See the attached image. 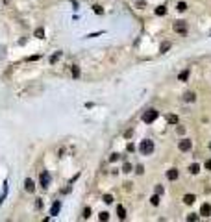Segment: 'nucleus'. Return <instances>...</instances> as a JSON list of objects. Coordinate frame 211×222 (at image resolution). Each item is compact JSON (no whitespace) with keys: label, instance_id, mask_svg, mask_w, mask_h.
Returning a JSON list of instances; mask_svg holds the SVG:
<instances>
[{"label":"nucleus","instance_id":"dca6fc26","mask_svg":"<svg viewBox=\"0 0 211 222\" xmlns=\"http://www.w3.org/2000/svg\"><path fill=\"white\" fill-rule=\"evenodd\" d=\"M150 202H152V206H158V204H159V196H158V194H154V196L150 198Z\"/></svg>","mask_w":211,"mask_h":222},{"label":"nucleus","instance_id":"39448f33","mask_svg":"<svg viewBox=\"0 0 211 222\" xmlns=\"http://www.w3.org/2000/svg\"><path fill=\"white\" fill-rule=\"evenodd\" d=\"M41 185L43 187H48L50 185V174L44 170V172H41Z\"/></svg>","mask_w":211,"mask_h":222},{"label":"nucleus","instance_id":"4468645a","mask_svg":"<svg viewBox=\"0 0 211 222\" xmlns=\"http://www.w3.org/2000/svg\"><path fill=\"white\" fill-rule=\"evenodd\" d=\"M187 78H189V70H183V72L178 74V80H180V81H185Z\"/></svg>","mask_w":211,"mask_h":222},{"label":"nucleus","instance_id":"bb28decb","mask_svg":"<svg viewBox=\"0 0 211 222\" xmlns=\"http://www.w3.org/2000/svg\"><path fill=\"white\" fill-rule=\"evenodd\" d=\"M178 133H180V135H183L185 133V128H183V126H178V130H176Z\"/></svg>","mask_w":211,"mask_h":222},{"label":"nucleus","instance_id":"2eb2a0df","mask_svg":"<svg viewBox=\"0 0 211 222\" xmlns=\"http://www.w3.org/2000/svg\"><path fill=\"white\" fill-rule=\"evenodd\" d=\"M165 13H167V9H165L163 6H161V7H155V15H159V17H163Z\"/></svg>","mask_w":211,"mask_h":222},{"label":"nucleus","instance_id":"9b49d317","mask_svg":"<svg viewBox=\"0 0 211 222\" xmlns=\"http://www.w3.org/2000/svg\"><path fill=\"white\" fill-rule=\"evenodd\" d=\"M189 170H191V174H198L200 172V165L198 163H193L191 167H189Z\"/></svg>","mask_w":211,"mask_h":222},{"label":"nucleus","instance_id":"7c9ffc66","mask_svg":"<svg viewBox=\"0 0 211 222\" xmlns=\"http://www.w3.org/2000/svg\"><path fill=\"white\" fill-rule=\"evenodd\" d=\"M155 193L161 194V193H163V187H161V185H158V187H155Z\"/></svg>","mask_w":211,"mask_h":222},{"label":"nucleus","instance_id":"2f4dec72","mask_svg":"<svg viewBox=\"0 0 211 222\" xmlns=\"http://www.w3.org/2000/svg\"><path fill=\"white\" fill-rule=\"evenodd\" d=\"M206 168H207V170H211V159L206 161Z\"/></svg>","mask_w":211,"mask_h":222},{"label":"nucleus","instance_id":"6e6552de","mask_svg":"<svg viewBox=\"0 0 211 222\" xmlns=\"http://www.w3.org/2000/svg\"><path fill=\"white\" fill-rule=\"evenodd\" d=\"M117 215H119L120 220L126 218V209H124V206H117Z\"/></svg>","mask_w":211,"mask_h":222},{"label":"nucleus","instance_id":"9d476101","mask_svg":"<svg viewBox=\"0 0 211 222\" xmlns=\"http://www.w3.org/2000/svg\"><path fill=\"white\" fill-rule=\"evenodd\" d=\"M194 200H196V198H194V194H185V196H183V202H185L187 206L194 204Z\"/></svg>","mask_w":211,"mask_h":222},{"label":"nucleus","instance_id":"393cba45","mask_svg":"<svg viewBox=\"0 0 211 222\" xmlns=\"http://www.w3.org/2000/svg\"><path fill=\"white\" fill-rule=\"evenodd\" d=\"M95 13H98V15H102V13H104V9H102V6H95Z\"/></svg>","mask_w":211,"mask_h":222},{"label":"nucleus","instance_id":"4be33fe9","mask_svg":"<svg viewBox=\"0 0 211 222\" xmlns=\"http://www.w3.org/2000/svg\"><path fill=\"white\" fill-rule=\"evenodd\" d=\"M169 48H170V43H163L159 50H161V52H167V50H169Z\"/></svg>","mask_w":211,"mask_h":222},{"label":"nucleus","instance_id":"c85d7f7f","mask_svg":"<svg viewBox=\"0 0 211 222\" xmlns=\"http://www.w3.org/2000/svg\"><path fill=\"white\" fill-rule=\"evenodd\" d=\"M143 170H144V168H143V165H139V167L135 168V172H137V174H143Z\"/></svg>","mask_w":211,"mask_h":222},{"label":"nucleus","instance_id":"7ed1b4c3","mask_svg":"<svg viewBox=\"0 0 211 222\" xmlns=\"http://www.w3.org/2000/svg\"><path fill=\"white\" fill-rule=\"evenodd\" d=\"M174 31L176 34H187V24L178 20V22H174Z\"/></svg>","mask_w":211,"mask_h":222},{"label":"nucleus","instance_id":"a878e982","mask_svg":"<svg viewBox=\"0 0 211 222\" xmlns=\"http://www.w3.org/2000/svg\"><path fill=\"white\" fill-rule=\"evenodd\" d=\"M122 170H124V172H130V170H131V165H130V163H124V167H122Z\"/></svg>","mask_w":211,"mask_h":222},{"label":"nucleus","instance_id":"473e14b6","mask_svg":"<svg viewBox=\"0 0 211 222\" xmlns=\"http://www.w3.org/2000/svg\"><path fill=\"white\" fill-rule=\"evenodd\" d=\"M209 148H211V144H209Z\"/></svg>","mask_w":211,"mask_h":222},{"label":"nucleus","instance_id":"0eeeda50","mask_svg":"<svg viewBox=\"0 0 211 222\" xmlns=\"http://www.w3.org/2000/svg\"><path fill=\"white\" fill-rule=\"evenodd\" d=\"M200 215L209 217V215H211V206H209V204H204L202 207H200Z\"/></svg>","mask_w":211,"mask_h":222},{"label":"nucleus","instance_id":"f257e3e1","mask_svg":"<svg viewBox=\"0 0 211 222\" xmlns=\"http://www.w3.org/2000/svg\"><path fill=\"white\" fill-rule=\"evenodd\" d=\"M139 152L143 154V155H150L152 152H154V141H141V144H139Z\"/></svg>","mask_w":211,"mask_h":222},{"label":"nucleus","instance_id":"412c9836","mask_svg":"<svg viewBox=\"0 0 211 222\" xmlns=\"http://www.w3.org/2000/svg\"><path fill=\"white\" fill-rule=\"evenodd\" d=\"M109 218V213H106V211H104V213H100V220H102V222H106Z\"/></svg>","mask_w":211,"mask_h":222},{"label":"nucleus","instance_id":"f03ea898","mask_svg":"<svg viewBox=\"0 0 211 222\" xmlns=\"http://www.w3.org/2000/svg\"><path fill=\"white\" fill-rule=\"evenodd\" d=\"M155 119H158V111H155V109H148L146 113L143 115V122H146V124L154 122Z\"/></svg>","mask_w":211,"mask_h":222},{"label":"nucleus","instance_id":"ddd939ff","mask_svg":"<svg viewBox=\"0 0 211 222\" xmlns=\"http://www.w3.org/2000/svg\"><path fill=\"white\" fill-rule=\"evenodd\" d=\"M183 98H185L187 102H194V100H196V94H194V93H185Z\"/></svg>","mask_w":211,"mask_h":222},{"label":"nucleus","instance_id":"a211bd4d","mask_svg":"<svg viewBox=\"0 0 211 222\" xmlns=\"http://www.w3.org/2000/svg\"><path fill=\"white\" fill-rule=\"evenodd\" d=\"M167 119H169V122H170V124H178V117H176V115H169Z\"/></svg>","mask_w":211,"mask_h":222},{"label":"nucleus","instance_id":"aec40b11","mask_svg":"<svg viewBox=\"0 0 211 222\" xmlns=\"http://www.w3.org/2000/svg\"><path fill=\"white\" fill-rule=\"evenodd\" d=\"M72 76H74V78H78V76H80V69H78L76 65L72 67Z\"/></svg>","mask_w":211,"mask_h":222},{"label":"nucleus","instance_id":"f3484780","mask_svg":"<svg viewBox=\"0 0 211 222\" xmlns=\"http://www.w3.org/2000/svg\"><path fill=\"white\" fill-rule=\"evenodd\" d=\"M35 37H39V39H43V37H44V31H43V28H37V30H35Z\"/></svg>","mask_w":211,"mask_h":222},{"label":"nucleus","instance_id":"cd10ccee","mask_svg":"<svg viewBox=\"0 0 211 222\" xmlns=\"http://www.w3.org/2000/svg\"><path fill=\"white\" fill-rule=\"evenodd\" d=\"M117 159H119L117 154H111V155H109V161H117Z\"/></svg>","mask_w":211,"mask_h":222},{"label":"nucleus","instance_id":"f8f14e48","mask_svg":"<svg viewBox=\"0 0 211 222\" xmlns=\"http://www.w3.org/2000/svg\"><path fill=\"white\" fill-rule=\"evenodd\" d=\"M59 207H61V204L56 202V204L52 206V209H50V213H52V215H58V213H59Z\"/></svg>","mask_w":211,"mask_h":222},{"label":"nucleus","instance_id":"c756f323","mask_svg":"<svg viewBox=\"0 0 211 222\" xmlns=\"http://www.w3.org/2000/svg\"><path fill=\"white\" fill-rule=\"evenodd\" d=\"M187 218H189V220H191V222H194V220H198V217H196V215H189Z\"/></svg>","mask_w":211,"mask_h":222},{"label":"nucleus","instance_id":"20e7f679","mask_svg":"<svg viewBox=\"0 0 211 222\" xmlns=\"http://www.w3.org/2000/svg\"><path fill=\"white\" fill-rule=\"evenodd\" d=\"M191 146H193V143L189 141V139L180 141V150H182V152H189V150H191Z\"/></svg>","mask_w":211,"mask_h":222},{"label":"nucleus","instance_id":"b1692460","mask_svg":"<svg viewBox=\"0 0 211 222\" xmlns=\"http://www.w3.org/2000/svg\"><path fill=\"white\" fill-rule=\"evenodd\" d=\"M104 202H106V204H111V202H113V196H111V194H106V196H104Z\"/></svg>","mask_w":211,"mask_h":222},{"label":"nucleus","instance_id":"423d86ee","mask_svg":"<svg viewBox=\"0 0 211 222\" xmlns=\"http://www.w3.org/2000/svg\"><path fill=\"white\" fill-rule=\"evenodd\" d=\"M24 187H26L28 193H33V191H35V183H33V179H30V178L24 182Z\"/></svg>","mask_w":211,"mask_h":222},{"label":"nucleus","instance_id":"5701e85b","mask_svg":"<svg viewBox=\"0 0 211 222\" xmlns=\"http://www.w3.org/2000/svg\"><path fill=\"white\" fill-rule=\"evenodd\" d=\"M83 217H85V218L91 217V207H85V209H83Z\"/></svg>","mask_w":211,"mask_h":222},{"label":"nucleus","instance_id":"1a4fd4ad","mask_svg":"<svg viewBox=\"0 0 211 222\" xmlns=\"http://www.w3.org/2000/svg\"><path fill=\"white\" fill-rule=\"evenodd\" d=\"M167 178H169L170 182H174V179H178V170H176V168H170V170L167 172Z\"/></svg>","mask_w":211,"mask_h":222},{"label":"nucleus","instance_id":"6ab92c4d","mask_svg":"<svg viewBox=\"0 0 211 222\" xmlns=\"http://www.w3.org/2000/svg\"><path fill=\"white\" fill-rule=\"evenodd\" d=\"M185 9H187L185 2H178V11H185Z\"/></svg>","mask_w":211,"mask_h":222}]
</instances>
